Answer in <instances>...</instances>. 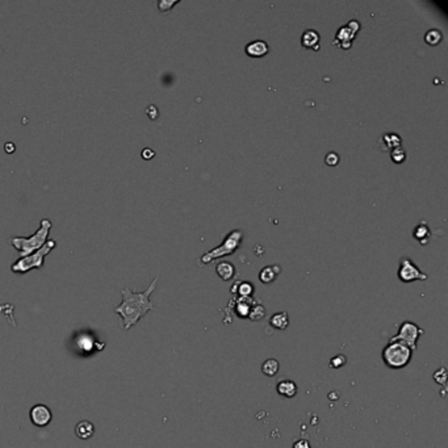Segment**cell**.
<instances>
[{
	"mask_svg": "<svg viewBox=\"0 0 448 448\" xmlns=\"http://www.w3.org/2000/svg\"><path fill=\"white\" fill-rule=\"evenodd\" d=\"M246 54L247 56H250V57L254 58H259V57H264L267 53L270 52V46L267 44L266 41L263 40H258V41H252L249 45H246Z\"/></svg>",
	"mask_w": 448,
	"mask_h": 448,
	"instance_id": "10",
	"label": "cell"
},
{
	"mask_svg": "<svg viewBox=\"0 0 448 448\" xmlns=\"http://www.w3.org/2000/svg\"><path fill=\"white\" fill-rule=\"evenodd\" d=\"M242 231L241 230H231L229 234L225 237L222 243L218 247H214L213 250L208 251L198 259V266H205L213 262L214 259L222 258V256H227V255L234 254V251L241 246L242 242Z\"/></svg>",
	"mask_w": 448,
	"mask_h": 448,
	"instance_id": "5",
	"label": "cell"
},
{
	"mask_svg": "<svg viewBox=\"0 0 448 448\" xmlns=\"http://www.w3.org/2000/svg\"><path fill=\"white\" fill-rule=\"evenodd\" d=\"M231 293L238 297H251L254 293V285L250 281H235L231 287Z\"/></svg>",
	"mask_w": 448,
	"mask_h": 448,
	"instance_id": "17",
	"label": "cell"
},
{
	"mask_svg": "<svg viewBox=\"0 0 448 448\" xmlns=\"http://www.w3.org/2000/svg\"><path fill=\"white\" fill-rule=\"evenodd\" d=\"M280 272H281V268L279 266H267L259 272V280L263 284H270L276 280Z\"/></svg>",
	"mask_w": 448,
	"mask_h": 448,
	"instance_id": "16",
	"label": "cell"
},
{
	"mask_svg": "<svg viewBox=\"0 0 448 448\" xmlns=\"http://www.w3.org/2000/svg\"><path fill=\"white\" fill-rule=\"evenodd\" d=\"M56 246H57V243H56L54 239L48 241V242L45 243L44 246L41 247L40 250H37L36 252H33V254L28 255V256H24V258L17 259L16 262L11 266V271L15 272V274H27L28 271L33 270V268L40 270V268L44 267L45 258L52 252V250Z\"/></svg>",
	"mask_w": 448,
	"mask_h": 448,
	"instance_id": "4",
	"label": "cell"
},
{
	"mask_svg": "<svg viewBox=\"0 0 448 448\" xmlns=\"http://www.w3.org/2000/svg\"><path fill=\"white\" fill-rule=\"evenodd\" d=\"M29 418L36 427H45L52 422L53 413L52 410L44 404L34 405L30 412H29Z\"/></svg>",
	"mask_w": 448,
	"mask_h": 448,
	"instance_id": "8",
	"label": "cell"
},
{
	"mask_svg": "<svg viewBox=\"0 0 448 448\" xmlns=\"http://www.w3.org/2000/svg\"><path fill=\"white\" fill-rule=\"evenodd\" d=\"M179 3V0H159L158 1V9L161 11L162 13H167L170 12L171 9L174 5H176Z\"/></svg>",
	"mask_w": 448,
	"mask_h": 448,
	"instance_id": "26",
	"label": "cell"
},
{
	"mask_svg": "<svg viewBox=\"0 0 448 448\" xmlns=\"http://www.w3.org/2000/svg\"><path fill=\"white\" fill-rule=\"evenodd\" d=\"M398 279L402 283H412L416 280H427V275L423 274L413 263L412 259L402 258L400 262V268H398Z\"/></svg>",
	"mask_w": 448,
	"mask_h": 448,
	"instance_id": "7",
	"label": "cell"
},
{
	"mask_svg": "<svg viewBox=\"0 0 448 448\" xmlns=\"http://www.w3.org/2000/svg\"><path fill=\"white\" fill-rule=\"evenodd\" d=\"M391 158H392V161L394 162V163L400 165V163H402V162L406 159V153H405V150L400 146V147H396V149L392 150Z\"/></svg>",
	"mask_w": 448,
	"mask_h": 448,
	"instance_id": "25",
	"label": "cell"
},
{
	"mask_svg": "<svg viewBox=\"0 0 448 448\" xmlns=\"http://www.w3.org/2000/svg\"><path fill=\"white\" fill-rule=\"evenodd\" d=\"M146 113L149 114V117L151 118V120H155V118L158 117L159 112H158V109L155 105H149V107L146 108Z\"/></svg>",
	"mask_w": 448,
	"mask_h": 448,
	"instance_id": "29",
	"label": "cell"
},
{
	"mask_svg": "<svg viewBox=\"0 0 448 448\" xmlns=\"http://www.w3.org/2000/svg\"><path fill=\"white\" fill-rule=\"evenodd\" d=\"M442 38H443L442 32L438 30V29H431V30H428V32L426 33V36H424V41H426L428 45H431V46H435V45L440 44Z\"/></svg>",
	"mask_w": 448,
	"mask_h": 448,
	"instance_id": "22",
	"label": "cell"
},
{
	"mask_svg": "<svg viewBox=\"0 0 448 448\" xmlns=\"http://www.w3.org/2000/svg\"><path fill=\"white\" fill-rule=\"evenodd\" d=\"M270 325L276 330H285L289 325V315H288L287 311L275 313L270 318Z\"/></svg>",
	"mask_w": 448,
	"mask_h": 448,
	"instance_id": "18",
	"label": "cell"
},
{
	"mask_svg": "<svg viewBox=\"0 0 448 448\" xmlns=\"http://www.w3.org/2000/svg\"><path fill=\"white\" fill-rule=\"evenodd\" d=\"M264 317H266V309H264V307L260 304V301H256V303L252 305V308H251L250 313H249V319H251V321H254L255 322V321H260V319H263Z\"/></svg>",
	"mask_w": 448,
	"mask_h": 448,
	"instance_id": "21",
	"label": "cell"
},
{
	"mask_svg": "<svg viewBox=\"0 0 448 448\" xmlns=\"http://www.w3.org/2000/svg\"><path fill=\"white\" fill-rule=\"evenodd\" d=\"M325 162H326L327 166H330V167H334L339 163V155L335 153V151H330V153L326 154V157H325Z\"/></svg>",
	"mask_w": 448,
	"mask_h": 448,
	"instance_id": "28",
	"label": "cell"
},
{
	"mask_svg": "<svg viewBox=\"0 0 448 448\" xmlns=\"http://www.w3.org/2000/svg\"><path fill=\"white\" fill-rule=\"evenodd\" d=\"M430 235H431V233H430V227H428L424 222H420V225L414 229V238L418 239L420 242V245H426L428 238H430Z\"/></svg>",
	"mask_w": 448,
	"mask_h": 448,
	"instance_id": "20",
	"label": "cell"
},
{
	"mask_svg": "<svg viewBox=\"0 0 448 448\" xmlns=\"http://www.w3.org/2000/svg\"><path fill=\"white\" fill-rule=\"evenodd\" d=\"M159 278H155L143 292H134L130 288L121 291L122 303L114 308V311L121 315L124 330H129L136 326L150 310H154V304L150 301V296L155 291Z\"/></svg>",
	"mask_w": 448,
	"mask_h": 448,
	"instance_id": "1",
	"label": "cell"
},
{
	"mask_svg": "<svg viewBox=\"0 0 448 448\" xmlns=\"http://www.w3.org/2000/svg\"><path fill=\"white\" fill-rule=\"evenodd\" d=\"M95 434V426L89 420H81L75 426V435L82 440L91 439Z\"/></svg>",
	"mask_w": 448,
	"mask_h": 448,
	"instance_id": "13",
	"label": "cell"
},
{
	"mask_svg": "<svg viewBox=\"0 0 448 448\" xmlns=\"http://www.w3.org/2000/svg\"><path fill=\"white\" fill-rule=\"evenodd\" d=\"M319 40H321V37H319L318 32L314 30V29H308V30H305V32L303 33V36H301V44H303L304 48L307 49L318 50Z\"/></svg>",
	"mask_w": 448,
	"mask_h": 448,
	"instance_id": "12",
	"label": "cell"
},
{
	"mask_svg": "<svg viewBox=\"0 0 448 448\" xmlns=\"http://www.w3.org/2000/svg\"><path fill=\"white\" fill-rule=\"evenodd\" d=\"M414 352L401 342H388L383 348L381 358L387 367L391 369H402L412 362Z\"/></svg>",
	"mask_w": 448,
	"mask_h": 448,
	"instance_id": "3",
	"label": "cell"
},
{
	"mask_svg": "<svg viewBox=\"0 0 448 448\" xmlns=\"http://www.w3.org/2000/svg\"><path fill=\"white\" fill-rule=\"evenodd\" d=\"M432 379H434V381H435L436 384L446 387V383H447V368L444 367V365L443 367H440L438 371L434 372Z\"/></svg>",
	"mask_w": 448,
	"mask_h": 448,
	"instance_id": "24",
	"label": "cell"
},
{
	"mask_svg": "<svg viewBox=\"0 0 448 448\" xmlns=\"http://www.w3.org/2000/svg\"><path fill=\"white\" fill-rule=\"evenodd\" d=\"M52 226V221L48 218H44L41 221L40 229L34 234L30 235V237H12L9 239V243L19 251L20 258L28 256V255L36 252L37 250H40L41 247L48 242V237Z\"/></svg>",
	"mask_w": 448,
	"mask_h": 448,
	"instance_id": "2",
	"label": "cell"
},
{
	"mask_svg": "<svg viewBox=\"0 0 448 448\" xmlns=\"http://www.w3.org/2000/svg\"><path fill=\"white\" fill-rule=\"evenodd\" d=\"M279 369H280V364L276 359L274 358H270V359H267L264 363L262 364V372L268 377H274V376L278 375Z\"/></svg>",
	"mask_w": 448,
	"mask_h": 448,
	"instance_id": "19",
	"label": "cell"
},
{
	"mask_svg": "<svg viewBox=\"0 0 448 448\" xmlns=\"http://www.w3.org/2000/svg\"><path fill=\"white\" fill-rule=\"evenodd\" d=\"M293 448H311L310 443H309V440L307 439H300L297 442H295L293 444Z\"/></svg>",
	"mask_w": 448,
	"mask_h": 448,
	"instance_id": "30",
	"label": "cell"
},
{
	"mask_svg": "<svg viewBox=\"0 0 448 448\" xmlns=\"http://www.w3.org/2000/svg\"><path fill=\"white\" fill-rule=\"evenodd\" d=\"M258 300H254L252 297H235L230 301L227 309L229 310H234V313L238 315L239 318H249V313H250L251 308L256 303Z\"/></svg>",
	"mask_w": 448,
	"mask_h": 448,
	"instance_id": "9",
	"label": "cell"
},
{
	"mask_svg": "<svg viewBox=\"0 0 448 448\" xmlns=\"http://www.w3.org/2000/svg\"><path fill=\"white\" fill-rule=\"evenodd\" d=\"M276 391L280 396L285 397V398H293L299 392V387L293 380H281L276 385Z\"/></svg>",
	"mask_w": 448,
	"mask_h": 448,
	"instance_id": "11",
	"label": "cell"
},
{
	"mask_svg": "<svg viewBox=\"0 0 448 448\" xmlns=\"http://www.w3.org/2000/svg\"><path fill=\"white\" fill-rule=\"evenodd\" d=\"M424 334V330L412 321H404L398 327V333L393 335L389 342H401L406 344L413 352L417 351L418 339Z\"/></svg>",
	"mask_w": 448,
	"mask_h": 448,
	"instance_id": "6",
	"label": "cell"
},
{
	"mask_svg": "<svg viewBox=\"0 0 448 448\" xmlns=\"http://www.w3.org/2000/svg\"><path fill=\"white\" fill-rule=\"evenodd\" d=\"M346 363H347V358H346V356L336 355L334 356V358H331L329 365H330V368H333V369H339V368L344 367Z\"/></svg>",
	"mask_w": 448,
	"mask_h": 448,
	"instance_id": "27",
	"label": "cell"
},
{
	"mask_svg": "<svg viewBox=\"0 0 448 448\" xmlns=\"http://www.w3.org/2000/svg\"><path fill=\"white\" fill-rule=\"evenodd\" d=\"M5 151H7V153H13V151H15V143H13V142H7V143H5Z\"/></svg>",
	"mask_w": 448,
	"mask_h": 448,
	"instance_id": "32",
	"label": "cell"
},
{
	"mask_svg": "<svg viewBox=\"0 0 448 448\" xmlns=\"http://www.w3.org/2000/svg\"><path fill=\"white\" fill-rule=\"evenodd\" d=\"M383 140L385 141V145L387 147H392V150L396 149V147H400L401 146V138L398 134L396 133H389L383 136Z\"/></svg>",
	"mask_w": 448,
	"mask_h": 448,
	"instance_id": "23",
	"label": "cell"
},
{
	"mask_svg": "<svg viewBox=\"0 0 448 448\" xmlns=\"http://www.w3.org/2000/svg\"><path fill=\"white\" fill-rule=\"evenodd\" d=\"M216 272L224 281H229L235 276V267L231 262L222 260L216 267Z\"/></svg>",
	"mask_w": 448,
	"mask_h": 448,
	"instance_id": "14",
	"label": "cell"
},
{
	"mask_svg": "<svg viewBox=\"0 0 448 448\" xmlns=\"http://www.w3.org/2000/svg\"><path fill=\"white\" fill-rule=\"evenodd\" d=\"M154 155H155V151L150 149V147H146V149L142 150V158L146 159V161H149V159L154 158Z\"/></svg>",
	"mask_w": 448,
	"mask_h": 448,
	"instance_id": "31",
	"label": "cell"
},
{
	"mask_svg": "<svg viewBox=\"0 0 448 448\" xmlns=\"http://www.w3.org/2000/svg\"><path fill=\"white\" fill-rule=\"evenodd\" d=\"M356 33H358V32H355V30H352V29L350 28V27H348V25H346V27H342V28H340L339 30H338V33H336V37H335L334 44L336 45L340 41L342 44H340L339 46H340V48H343L344 42H347L346 45H347L348 48H350V46L352 45L351 41L354 40V37L356 36Z\"/></svg>",
	"mask_w": 448,
	"mask_h": 448,
	"instance_id": "15",
	"label": "cell"
}]
</instances>
